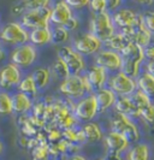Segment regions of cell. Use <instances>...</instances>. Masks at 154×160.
<instances>
[{
    "mask_svg": "<svg viewBox=\"0 0 154 160\" xmlns=\"http://www.w3.org/2000/svg\"><path fill=\"white\" fill-rule=\"evenodd\" d=\"M122 57V69L121 72L131 78H137L140 76V68L145 59L143 48L138 47L135 43H128L119 52Z\"/></svg>",
    "mask_w": 154,
    "mask_h": 160,
    "instance_id": "cell-1",
    "label": "cell"
},
{
    "mask_svg": "<svg viewBox=\"0 0 154 160\" xmlns=\"http://www.w3.org/2000/svg\"><path fill=\"white\" fill-rule=\"evenodd\" d=\"M0 41L7 46L18 47L28 43L29 32L19 22H8L0 28Z\"/></svg>",
    "mask_w": 154,
    "mask_h": 160,
    "instance_id": "cell-2",
    "label": "cell"
},
{
    "mask_svg": "<svg viewBox=\"0 0 154 160\" xmlns=\"http://www.w3.org/2000/svg\"><path fill=\"white\" fill-rule=\"evenodd\" d=\"M114 28L111 13L108 11L101 13H94L90 19V34L94 35L102 43L106 42L114 34Z\"/></svg>",
    "mask_w": 154,
    "mask_h": 160,
    "instance_id": "cell-3",
    "label": "cell"
},
{
    "mask_svg": "<svg viewBox=\"0 0 154 160\" xmlns=\"http://www.w3.org/2000/svg\"><path fill=\"white\" fill-rule=\"evenodd\" d=\"M111 131H116L125 137L130 142L140 140V130L137 125L130 119V117L121 113H114L111 118Z\"/></svg>",
    "mask_w": 154,
    "mask_h": 160,
    "instance_id": "cell-4",
    "label": "cell"
},
{
    "mask_svg": "<svg viewBox=\"0 0 154 160\" xmlns=\"http://www.w3.org/2000/svg\"><path fill=\"white\" fill-rule=\"evenodd\" d=\"M49 16H51V6L28 10L21 16L19 23L22 24L27 30L45 28V27H49Z\"/></svg>",
    "mask_w": 154,
    "mask_h": 160,
    "instance_id": "cell-5",
    "label": "cell"
},
{
    "mask_svg": "<svg viewBox=\"0 0 154 160\" xmlns=\"http://www.w3.org/2000/svg\"><path fill=\"white\" fill-rule=\"evenodd\" d=\"M58 58L66 65L70 76H80L86 64L81 54H78L71 46H63L58 49Z\"/></svg>",
    "mask_w": 154,
    "mask_h": 160,
    "instance_id": "cell-6",
    "label": "cell"
},
{
    "mask_svg": "<svg viewBox=\"0 0 154 160\" xmlns=\"http://www.w3.org/2000/svg\"><path fill=\"white\" fill-rule=\"evenodd\" d=\"M37 58L36 47L32 43H24L18 47H15L10 53V60L12 64L21 68H29L32 66Z\"/></svg>",
    "mask_w": 154,
    "mask_h": 160,
    "instance_id": "cell-7",
    "label": "cell"
},
{
    "mask_svg": "<svg viewBox=\"0 0 154 160\" xmlns=\"http://www.w3.org/2000/svg\"><path fill=\"white\" fill-rule=\"evenodd\" d=\"M59 92L67 98L80 99L88 92V89L83 76L80 75V76H69L67 78L62 81L59 86Z\"/></svg>",
    "mask_w": 154,
    "mask_h": 160,
    "instance_id": "cell-8",
    "label": "cell"
},
{
    "mask_svg": "<svg viewBox=\"0 0 154 160\" xmlns=\"http://www.w3.org/2000/svg\"><path fill=\"white\" fill-rule=\"evenodd\" d=\"M97 113L99 112H97V99L94 94L82 98L73 108L75 118L81 122H86V123L94 119Z\"/></svg>",
    "mask_w": 154,
    "mask_h": 160,
    "instance_id": "cell-9",
    "label": "cell"
},
{
    "mask_svg": "<svg viewBox=\"0 0 154 160\" xmlns=\"http://www.w3.org/2000/svg\"><path fill=\"white\" fill-rule=\"evenodd\" d=\"M108 86L116 95L118 94L121 96H130L137 88L136 81L127 75H124L123 72L114 73L108 80Z\"/></svg>",
    "mask_w": 154,
    "mask_h": 160,
    "instance_id": "cell-10",
    "label": "cell"
},
{
    "mask_svg": "<svg viewBox=\"0 0 154 160\" xmlns=\"http://www.w3.org/2000/svg\"><path fill=\"white\" fill-rule=\"evenodd\" d=\"M101 46H102L101 41L97 40L90 32H86L75 39L72 48L81 56H90L97 53L101 49Z\"/></svg>",
    "mask_w": 154,
    "mask_h": 160,
    "instance_id": "cell-11",
    "label": "cell"
},
{
    "mask_svg": "<svg viewBox=\"0 0 154 160\" xmlns=\"http://www.w3.org/2000/svg\"><path fill=\"white\" fill-rule=\"evenodd\" d=\"M121 32L127 38L129 43H135L141 48H145L152 42V34L142 25L141 22L130 28L122 29Z\"/></svg>",
    "mask_w": 154,
    "mask_h": 160,
    "instance_id": "cell-12",
    "label": "cell"
},
{
    "mask_svg": "<svg viewBox=\"0 0 154 160\" xmlns=\"http://www.w3.org/2000/svg\"><path fill=\"white\" fill-rule=\"evenodd\" d=\"M95 64L106 71H117L122 69V57L118 52L110 49H100L94 58Z\"/></svg>",
    "mask_w": 154,
    "mask_h": 160,
    "instance_id": "cell-13",
    "label": "cell"
},
{
    "mask_svg": "<svg viewBox=\"0 0 154 160\" xmlns=\"http://www.w3.org/2000/svg\"><path fill=\"white\" fill-rule=\"evenodd\" d=\"M22 80L21 69L12 63L5 64L0 69V88L2 90H7L13 87H17Z\"/></svg>",
    "mask_w": 154,
    "mask_h": 160,
    "instance_id": "cell-14",
    "label": "cell"
},
{
    "mask_svg": "<svg viewBox=\"0 0 154 160\" xmlns=\"http://www.w3.org/2000/svg\"><path fill=\"white\" fill-rule=\"evenodd\" d=\"M83 78L86 82L88 93L99 92L105 87L106 81H107V71L97 65H93L89 68L87 75L83 76Z\"/></svg>",
    "mask_w": 154,
    "mask_h": 160,
    "instance_id": "cell-15",
    "label": "cell"
},
{
    "mask_svg": "<svg viewBox=\"0 0 154 160\" xmlns=\"http://www.w3.org/2000/svg\"><path fill=\"white\" fill-rule=\"evenodd\" d=\"M111 18H112L114 28L118 27L121 29L130 28L141 22V16L132 8H119L114 11Z\"/></svg>",
    "mask_w": 154,
    "mask_h": 160,
    "instance_id": "cell-16",
    "label": "cell"
},
{
    "mask_svg": "<svg viewBox=\"0 0 154 160\" xmlns=\"http://www.w3.org/2000/svg\"><path fill=\"white\" fill-rule=\"evenodd\" d=\"M72 16V10L66 1H58L51 8L49 23H53L57 27H64Z\"/></svg>",
    "mask_w": 154,
    "mask_h": 160,
    "instance_id": "cell-17",
    "label": "cell"
},
{
    "mask_svg": "<svg viewBox=\"0 0 154 160\" xmlns=\"http://www.w3.org/2000/svg\"><path fill=\"white\" fill-rule=\"evenodd\" d=\"M105 147L108 153L121 154L129 147V141L121 134L116 131H110L105 136Z\"/></svg>",
    "mask_w": 154,
    "mask_h": 160,
    "instance_id": "cell-18",
    "label": "cell"
},
{
    "mask_svg": "<svg viewBox=\"0 0 154 160\" xmlns=\"http://www.w3.org/2000/svg\"><path fill=\"white\" fill-rule=\"evenodd\" d=\"M12 98V110L13 113L19 114V116H24L27 112H29L32 108V99L30 96L25 95L23 93L17 92L13 95H11Z\"/></svg>",
    "mask_w": 154,
    "mask_h": 160,
    "instance_id": "cell-19",
    "label": "cell"
},
{
    "mask_svg": "<svg viewBox=\"0 0 154 160\" xmlns=\"http://www.w3.org/2000/svg\"><path fill=\"white\" fill-rule=\"evenodd\" d=\"M95 99H97V112L104 113L114 105L117 100V95L110 88H102L101 90L97 92Z\"/></svg>",
    "mask_w": 154,
    "mask_h": 160,
    "instance_id": "cell-20",
    "label": "cell"
},
{
    "mask_svg": "<svg viewBox=\"0 0 154 160\" xmlns=\"http://www.w3.org/2000/svg\"><path fill=\"white\" fill-rule=\"evenodd\" d=\"M51 27L45 28H37L29 32V41L32 46H45L51 43Z\"/></svg>",
    "mask_w": 154,
    "mask_h": 160,
    "instance_id": "cell-21",
    "label": "cell"
},
{
    "mask_svg": "<svg viewBox=\"0 0 154 160\" xmlns=\"http://www.w3.org/2000/svg\"><path fill=\"white\" fill-rule=\"evenodd\" d=\"M136 86L138 90H141L145 95L151 100L154 101V77L149 73H142L140 75L136 80Z\"/></svg>",
    "mask_w": 154,
    "mask_h": 160,
    "instance_id": "cell-22",
    "label": "cell"
},
{
    "mask_svg": "<svg viewBox=\"0 0 154 160\" xmlns=\"http://www.w3.org/2000/svg\"><path fill=\"white\" fill-rule=\"evenodd\" d=\"M81 130L83 132L84 140L88 141V142H97V141L102 140V137H104L102 130H101L100 125L97 123L88 122L83 125V128Z\"/></svg>",
    "mask_w": 154,
    "mask_h": 160,
    "instance_id": "cell-23",
    "label": "cell"
},
{
    "mask_svg": "<svg viewBox=\"0 0 154 160\" xmlns=\"http://www.w3.org/2000/svg\"><path fill=\"white\" fill-rule=\"evenodd\" d=\"M34 80V83L36 86L37 90L46 88L51 82V77H52V73H51V69L48 68H37L35 69L32 73H30Z\"/></svg>",
    "mask_w": 154,
    "mask_h": 160,
    "instance_id": "cell-24",
    "label": "cell"
},
{
    "mask_svg": "<svg viewBox=\"0 0 154 160\" xmlns=\"http://www.w3.org/2000/svg\"><path fill=\"white\" fill-rule=\"evenodd\" d=\"M114 106H116V110H117V113H121V114H124V116H138L137 110L135 108V106L131 102V99L130 96H119L117 98L116 102H114Z\"/></svg>",
    "mask_w": 154,
    "mask_h": 160,
    "instance_id": "cell-25",
    "label": "cell"
},
{
    "mask_svg": "<svg viewBox=\"0 0 154 160\" xmlns=\"http://www.w3.org/2000/svg\"><path fill=\"white\" fill-rule=\"evenodd\" d=\"M151 151L146 143H137L131 147L128 153L125 160H149Z\"/></svg>",
    "mask_w": 154,
    "mask_h": 160,
    "instance_id": "cell-26",
    "label": "cell"
},
{
    "mask_svg": "<svg viewBox=\"0 0 154 160\" xmlns=\"http://www.w3.org/2000/svg\"><path fill=\"white\" fill-rule=\"evenodd\" d=\"M105 43V46L107 47V49H110V51H114V52H121L123 48L125 47L128 43H129V41L127 40V38L123 35L122 32H114L113 35L108 39V40L104 42Z\"/></svg>",
    "mask_w": 154,
    "mask_h": 160,
    "instance_id": "cell-27",
    "label": "cell"
},
{
    "mask_svg": "<svg viewBox=\"0 0 154 160\" xmlns=\"http://www.w3.org/2000/svg\"><path fill=\"white\" fill-rule=\"evenodd\" d=\"M17 88H18L19 93H23L25 95L30 96L32 99V96H36V94H37V88L34 83L32 75H27L25 77H22V80L18 83Z\"/></svg>",
    "mask_w": 154,
    "mask_h": 160,
    "instance_id": "cell-28",
    "label": "cell"
},
{
    "mask_svg": "<svg viewBox=\"0 0 154 160\" xmlns=\"http://www.w3.org/2000/svg\"><path fill=\"white\" fill-rule=\"evenodd\" d=\"M130 99H131V102H132V105L135 106V108L137 110L138 114H140V112L145 108V107H147V106H149V105L152 104V101L147 98L141 90H135L131 95H130Z\"/></svg>",
    "mask_w": 154,
    "mask_h": 160,
    "instance_id": "cell-29",
    "label": "cell"
},
{
    "mask_svg": "<svg viewBox=\"0 0 154 160\" xmlns=\"http://www.w3.org/2000/svg\"><path fill=\"white\" fill-rule=\"evenodd\" d=\"M51 42L54 45H63L69 40V32L65 29L64 27H57L54 25L53 28H51Z\"/></svg>",
    "mask_w": 154,
    "mask_h": 160,
    "instance_id": "cell-30",
    "label": "cell"
},
{
    "mask_svg": "<svg viewBox=\"0 0 154 160\" xmlns=\"http://www.w3.org/2000/svg\"><path fill=\"white\" fill-rule=\"evenodd\" d=\"M13 113L12 110V98L7 92H0V116H10Z\"/></svg>",
    "mask_w": 154,
    "mask_h": 160,
    "instance_id": "cell-31",
    "label": "cell"
},
{
    "mask_svg": "<svg viewBox=\"0 0 154 160\" xmlns=\"http://www.w3.org/2000/svg\"><path fill=\"white\" fill-rule=\"evenodd\" d=\"M51 73L54 75V76L58 77V78H60L62 81L65 80V78H67V77L70 76L66 65H65L59 58H57V60L54 62V64H53L52 69H51Z\"/></svg>",
    "mask_w": 154,
    "mask_h": 160,
    "instance_id": "cell-32",
    "label": "cell"
},
{
    "mask_svg": "<svg viewBox=\"0 0 154 160\" xmlns=\"http://www.w3.org/2000/svg\"><path fill=\"white\" fill-rule=\"evenodd\" d=\"M32 160H47L49 157V149L47 142H42L32 149Z\"/></svg>",
    "mask_w": 154,
    "mask_h": 160,
    "instance_id": "cell-33",
    "label": "cell"
},
{
    "mask_svg": "<svg viewBox=\"0 0 154 160\" xmlns=\"http://www.w3.org/2000/svg\"><path fill=\"white\" fill-rule=\"evenodd\" d=\"M138 117H141L149 128H154V105L151 104L149 106L145 107L140 112Z\"/></svg>",
    "mask_w": 154,
    "mask_h": 160,
    "instance_id": "cell-34",
    "label": "cell"
},
{
    "mask_svg": "<svg viewBox=\"0 0 154 160\" xmlns=\"http://www.w3.org/2000/svg\"><path fill=\"white\" fill-rule=\"evenodd\" d=\"M141 16V23L151 34H154V11H146Z\"/></svg>",
    "mask_w": 154,
    "mask_h": 160,
    "instance_id": "cell-35",
    "label": "cell"
},
{
    "mask_svg": "<svg viewBox=\"0 0 154 160\" xmlns=\"http://www.w3.org/2000/svg\"><path fill=\"white\" fill-rule=\"evenodd\" d=\"M21 4L25 11H28V10H35V8H49L51 1L48 0H29V1H22Z\"/></svg>",
    "mask_w": 154,
    "mask_h": 160,
    "instance_id": "cell-36",
    "label": "cell"
},
{
    "mask_svg": "<svg viewBox=\"0 0 154 160\" xmlns=\"http://www.w3.org/2000/svg\"><path fill=\"white\" fill-rule=\"evenodd\" d=\"M89 6L94 13H101L107 11V0H92Z\"/></svg>",
    "mask_w": 154,
    "mask_h": 160,
    "instance_id": "cell-37",
    "label": "cell"
},
{
    "mask_svg": "<svg viewBox=\"0 0 154 160\" xmlns=\"http://www.w3.org/2000/svg\"><path fill=\"white\" fill-rule=\"evenodd\" d=\"M63 137V132H60L58 129H52V130H48V134H47V140H49L52 143H56V142H59Z\"/></svg>",
    "mask_w": 154,
    "mask_h": 160,
    "instance_id": "cell-38",
    "label": "cell"
},
{
    "mask_svg": "<svg viewBox=\"0 0 154 160\" xmlns=\"http://www.w3.org/2000/svg\"><path fill=\"white\" fill-rule=\"evenodd\" d=\"M66 4L73 8H82L89 5V0H66Z\"/></svg>",
    "mask_w": 154,
    "mask_h": 160,
    "instance_id": "cell-39",
    "label": "cell"
},
{
    "mask_svg": "<svg viewBox=\"0 0 154 160\" xmlns=\"http://www.w3.org/2000/svg\"><path fill=\"white\" fill-rule=\"evenodd\" d=\"M78 24H80L78 19H77L75 16H72L69 21H67V23L64 25V28L70 32H72V30H76V29L78 28Z\"/></svg>",
    "mask_w": 154,
    "mask_h": 160,
    "instance_id": "cell-40",
    "label": "cell"
},
{
    "mask_svg": "<svg viewBox=\"0 0 154 160\" xmlns=\"http://www.w3.org/2000/svg\"><path fill=\"white\" fill-rule=\"evenodd\" d=\"M143 56L149 59V62H154V42H151L148 46L143 48Z\"/></svg>",
    "mask_w": 154,
    "mask_h": 160,
    "instance_id": "cell-41",
    "label": "cell"
},
{
    "mask_svg": "<svg viewBox=\"0 0 154 160\" xmlns=\"http://www.w3.org/2000/svg\"><path fill=\"white\" fill-rule=\"evenodd\" d=\"M122 1L121 0H107V11L108 10H117L121 6Z\"/></svg>",
    "mask_w": 154,
    "mask_h": 160,
    "instance_id": "cell-42",
    "label": "cell"
},
{
    "mask_svg": "<svg viewBox=\"0 0 154 160\" xmlns=\"http://www.w3.org/2000/svg\"><path fill=\"white\" fill-rule=\"evenodd\" d=\"M104 160H123L121 154H116V153H107L106 158Z\"/></svg>",
    "mask_w": 154,
    "mask_h": 160,
    "instance_id": "cell-43",
    "label": "cell"
},
{
    "mask_svg": "<svg viewBox=\"0 0 154 160\" xmlns=\"http://www.w3.org/2000/svg\"><path fill=\"white\" fill-rule=\"evenodd\" d=\"M147 69V73H149L151 76H153L154 77V62H149L146 66Z\"/></svg>",
    "mask_w": 154,
    "mask_h": 160,
    "instance_id": "cell-44",
    "label": "cell"
},
{
    "mask_svg": "<svg viewBox=\"0 0 154 160\" xmlns=\"http://www.w3.org/2000/svg\"><path fill=\"white\" fill-rule=\"evenodd\" d=\"M66 160H87V159L84 157L80 155V154H72V155H70Z\"/></svg>",
    "mask_w": 154,
    "mask_h": 160,
    "instance_id": "cell-45",
    "label": "cell"
},
{
    "mask_svg": "<svg viewBox=\"0 0 154 160\" xmlns=\"http://www.w3.org/2000/svg\"><path fill=\"white\" fill-rule=\"evenodd\" d=\"M5 57H6V54H5V51L2 49V47H1V45H0V63L5 59Z\"/></svg>",
    "mask_w": 154,
    "mask_h": 160,
    "instance_id": "cell-46",
    "label": "cell"
},
{
    "mask_svg": "<svg viewBox=\"0 0 154 160\" xmlns=\"http://www.w3.org/2000/svg\"><path fill=\"white\" fill-rule=\"evenodd\" d=\"M4 152H5V144H4L2 141H0V155H1Z\"/></svg>",
    "mask_w": 154,
    "mask_h": 160,
    "instance_id": "cell-47",
    "label": "cell"
},
{
    "mask_svg": "<svg viewBox=\"0 0 154 160\" xmlns=\"http://www.w3.org/2000/svg\"><path fill=\"white\" fill-rule=\"evenodd\" d=\"M140 4H153V1H138Z\"/></svg>",
    "mask_w": 154,
    "mask_h": 160,
    "instance_id": "cell-48",
    "label": "cell"
},
{
    "mask_svg": "<svg viewBox=\"0 0 154 160\" xmlns=\"http://www.w3.org/2000/svg\"><path fill=\"white\" fill-rule=\"evenodd\" d=\"M95 160H104V159H95Z\"/></svg>",
    "mask_w": 154,
    "mask_h": 160,
    "instance_id": "cell-49",
    "label": "cell"
}]
</instances>
